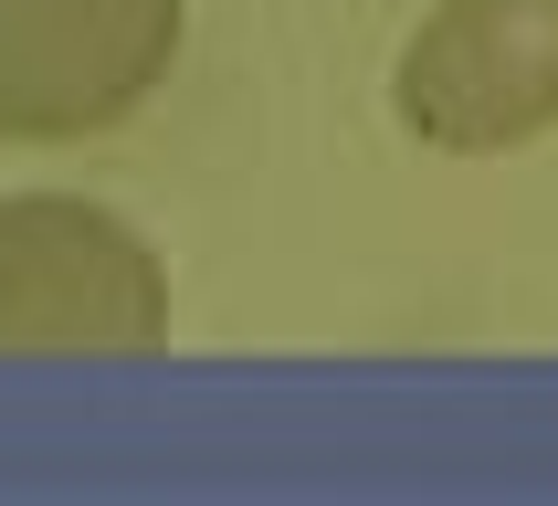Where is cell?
I'll return each instance as SVG.
<instances>
[{"label": "cell", "mask_w": 558, "mask_h": 506, "mask_svg": "<svg viewBox=\"0 0 558 506\" xmlns=\"http://www.w3.org/2000/svg\"><path fill=\"white\" fill-rule=\"evenodd\" d=\"M169 264L126 212L85 190L0 201V359H158Z\"/></svg>", "instance_id": "cell-1"}, {"label": "cell", "mask_w": 558, "mask_h": 506, "mask_svg": "<svg viewBox=\"0 0 558 506\" xmlns=\"http://www.w3.org/2000/svg\"><path fill=\"white\" fill-rule=\"evenodd\" d=\"M190 0H0V148H85L148 117Z\"/></svg>", "instance_id": "cell-2"}, {"label": "cell", "mask_w": 558, "mask_h": 506, "mask_svg": "<svg viewBox=\"0 0 558 506\" xmlns=\"http://www.w3.org/2000/svg\"><path fill=\"white\" fill-rule=\"evenodd\" d=\"M390 117L433 158H506L558 126V0H433L390 53Z\"/></svg>", "instance_id": "cell-3"}]
</instances>
